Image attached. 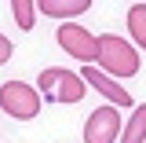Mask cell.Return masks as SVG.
I'll return each instance as SVG.
<instances>
[{"label":"cell","mask_w":146,"mask_h":143,"mask_svg":"<svg viewBox=\"0 0 146 143\" xmlns=\"http://www.w3.org/2000/svg\"><path fill=\"white\" fill-rule=\"evenodd\" d=\"M95 62H102V73H110L113 81H117V77H135L139 66H143L135 44H128L124 37H113V33L99 37V59H95Z\"/></svg>","instance_id":"cell-1"},{"label":"cell","mask_w":146,"mask_h":143,"mask_svg":"<svg viewBox=\"0 0 146 143\" xmlns=\"http://www.w3.org/2000/svg\"><path fill=\"white\" fill-rule=\"evenodd\" d=\"M36 92L48 103H80L84 92H88V85H84L80 73L66 70V66H48V70H40V77H36Z\"/></svg>","instance_id":"cell-2"},{"label":"cell","mask_w":146,"mask_h":143,"mask_svg":"<svg viewBox=\"0 0 146 143\" xmlns=\"http://www.w3.org/2000/svg\"><path fill=\"white\" fill-rule=\"evenodd\" d=\"M121 143H146V103H139L131 110V121L121 132Z\"/></svg>","instance_id":"cell-8"},{"label":"cell","mask_w":146,"mask_h":143,"mask_svg":"<svg viewBox=\"0 0 146 143\" xmlns=\"http://www.w3.org/2000/svg\"><path fill=\"white\" fill-rule=\"evenodd\" d=\"M7 59H11V40H7V37L0 33V66H4Z\"/></svg>","instance_id":"cell-11"},{"label":"cell","mask_w":146,"mask_h":143,"mask_svg":"<svg viewBox=\"0 0 146 143\" xmlns=\"http://www.w3.org/2000/svg\"><path fill=\"white\" fill-rule=\"evenodd\" d=\"M84 85H91V88L99 92V95H106L110 99V107H131V95H128V88L124 85H117L110 73H102L99 66H84Z\"/></svg>","instance_id":"cell-6"},{"label":"cell","mask_w":146,"mask_h":143,"mask_svg":"<svg viewBox=\"0 0 146 143\" xmlns=\"http://www.w3.org/2000/svg\"><path fill=\"white\" fill-rule=\"evenodd\" d=\"M91 7V0H36V11L48 18H62V22H73L77 15H84Z\"/></svg>","instance_id":"cell-7"},{"label":"cell","mask_w":146,"mask_h":143,"mask_svg":"<svg viewBox=\"0 0 146 143\" xmlns=\"http://www.w3.org/2000/svg\"><path fill=\"white\" fill-rule=\"evenodd\" d=\"M0 107L15 121H33L40 114V92L26 81H4L0 85Z\"/></svg>","instance_id":"cell-3"},{"label":"cell","mask_w":146,"mask_h":143,"mask_svg":"<svg viewBox=\"0 0 146 143\" xmlns=\"http://www.w3.org/2000/svg\"><path fill=\"white\" fill-rule=\"evenodd\" d=\"M55 40H58V48H62L66 55L80 59V62H95V59H99V37H91L84 26L62 22L58 33H55Z\"/></svg>","instance_id":"cell-4"},{"label":"cell","mask_w":146,"mask_h":143,"mask_svg":"<svg viewBox=\"0 0 146 143\" xmlns=\"http://www.w3.org/2000/svg\"><path fill=\"white\" fill-rule=\"evenodd\" d=\"M128 30H131V40L146 52V4H135L128 11Z\"/></svg>","instance_id":"cell-9"},{"label":"cell","mask_w":146,"mask_h":143,"mask_svg":"<svg viewBox=\"0 0 146 143\" xmlns=\"http://www.w3.org/2000/svg\"><path fill=\"white\" fill-rule=\"evenodd\" d=\"M11 15H15V22H18V30H33V18H36V4L33 0H15L11 4Z\"/></svg>","instance_id":"cell-10"},{"label":"cell","mask_w":146,"mask_h":143,"mask_svg":"<svg viewBox=\"0 0 146 143\" xmlns=\"http://www.w3.org/2000/svg\"><path fill=\"white\" fill-rule=\"evenodd\" d=\"M124 132L121 125V110L117 107H99L88 114V121H84V143H117V136Z\"/></svg>","instance_id":"cell-5"}]
</instances>
